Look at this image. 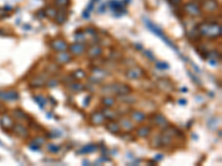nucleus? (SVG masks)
I'll list each match as a JSON object with an SVG mask.
<instances>
[{"label":"nucleus","mask_w":222,"mask_h":166,"mask_svg":"<svg viewBox=\"0 0 222 166\" xmlns=\"http://www.w3.org/2000/svg\"><path fill=\"white\" fill-rule=\"evenodd\" d=\"M146 26H148V28H149V29H151V30L153 31L154 33H156V34H158L159 37H161V38H162V39H163V40H164V42H166V43H167V44H169L170 47L174 48V49H177V48L174 47L173 44L171 43V42H170V40H169V39H168V38L166 37V36H164L163 33H162V31H161L160 29H159V28H158V27H156L154 24H152V23H151L150 21H146Z\"/></svg>","instance_id":"f257e3e1"}]
</instances>
